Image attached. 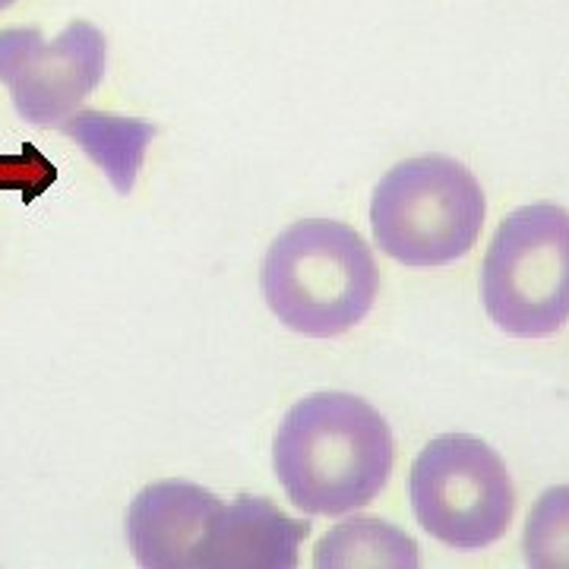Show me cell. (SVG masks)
I'll return each mask as SVG.
<instances>
[{
    "label": "cell",
    "mask_w": 569,
    "mask_h": 569,
    "mask_svg": "<svg viewBox=\"0 0 569 569\" xmlns=\"http://www.w3.org/2000/svg\"><path fill=\"white\" fill-rule=\"evenodd\" d=\"M408 490L421 529L452 550L490 548L516 512L507 462L468 433L430 440L411 466Z\"/></svg>",
    "instance_id": "cell-5"
},
{
    "label": "cell",
    "mask_w": 569,
    "mask_h": 569,
    "mask_svg": "<svg viewBox=\"0 0 569 569\" xmlns=\"http://www.w3.org/2000/svg\"><path fill=\"white\" fill-rule=\"evenodd\" d=\"M54 181V164H48L36 149H26L20 159H0V187H20L22 200L39 197Z\"/></svg>",
    "instance_id": "cell-12"
},
{
    "label": "cell",
    "mask_w": 569,
    "mask_h": 569,
    "mask_svg": "<svg viewBox=\"0 0 569 569\" xmlns=\"http://www.w3.org/2000/svg\"><path fill=\"white\" fill-rule=\"evenodd\" d=\"M481 298L493 323L541 339L569 320V212L531 203L507 216L481 266Z\"/></svg>",
    "instance_id": "cell-4"
},
{
    "label": "cell",
    "mask_w": 569,
    "mask_h": 569,
    "mask_svg": "<svg viewBox=\"0 0 569 569\" xmlns=\"http://www.w3.org/2000/svg\"><path fill=\"white\" fill-rule=\"evenodd\" d=\"M310 522L291 519L266 497H238L222 507L206 535L200 567L206 569H291Z\"/></svg>",
    "instance_id": "cell-8"
},
{
    "label": "cell",
    "mask_w": 569,
    "mask_h": 569,
    "mask_svg": "<svg viewBox=\"0 0 569 569\" xmlns=\"http://www.w3.org/2000/svg\"><path fill=\"white\" fill-rule=\"evenodd\" d=\"M526 563L535 569H569V485L545 490L529 512L522 535Z\"/></svg>",
    "instance_id": "cell-11"
},
{
    "label": "cell",
    "mask_w": 569,
    "mask_h": 569,
    "mask_svg": "<svg viewBox=\"0 0 569 569\" xmlns=\"http://www.w3.org/2000/svg\"><path fill=\"white\" fill-rule=\"evenodd\" d=\"M58 130L80 142L86 156L102 168L121 197L133 190L146 146L159 133L156 123L114 118L102 111H73L67 121L58 123Z\"/></svg>",
    "instance_id": "cell-10"
},
{
    "label": "cell",
    "mask_w": 569,
    "mask_h": 569,
    "mask_svg": "<svg viewBox=\"0 0 569 569\" xmlns=\"http://www.w3.org/2000/svg\"><path fill=\"white\" fill-rule=\"evenodd\" d=\"M10 3H13V0H0V10H7Z\"/></svg>",
    "instance_id": "cell-13"
},
{
    "label": "cell",
    "mask_w": 569,
    "mask_h": 569,
    "mask_svg": "<svg viewBox=\"0 0 569 569\" xmlns=\"http://www.w3.org/2000/svg\"><path fill=\"white\" fill-rule=\"evenodd\" d=\"M104 77V36L73 20L54 41L39 29L0 32V82L10 89L17 114L36 127H58L96 92Z\"/></svg>",
    "instance_id": "cell-6"
},
{
    "label": "cell",
    "mask_w": 569,
    "mask_h": 569,
    "mask_svg": "<svg viewBox=\"0 0 569 569\" xmlns=\"http://www.w3.org/2000/svg\"><path fill=\"white\" fill-rule=\"evenodd\" d=\"M396 443L387 418L351 392H313L284 415L276 478L307 516H346L387 488Z\"/></svg>",
    "instance_id": "cell-1"
},
{
    "label": "cell",
    "mask_w": 569,
    "mask_h": 569,
    "mask_svg": "<svg viewBox=\"0 0 569 569\" xmlns=\"http://www.w3.org/2000/svg\"><path fill=\"white\" fill-rule=\"evenodd\" d=\"M485 212V190L466 164L449 156H418L377 183L370 228L377 247L396 263L447 266L475 247Z\"/></svg>",
    "instance_id": "cell-3"
},
{
    "label": "cell",
    "mask_w": 569,
    "mask_h": 569,
    "mask_svg": "<svg viewBox=\"0 0 569 569\" xmlns=\"http://www.w3.org/2000/svg\"><path fill=\"white\" fill-rule=\"evenodd\" d=\"M320 569H415L421 563L418 541L377 516H351L332 526L313 550Z\"/></svg>",
    "instance_id": "cell-9"
},
{
    "label": "cell",
    "mask_w": 569,
    "mask_h": 569,
    "mask_svg": "<svg viewBox=\"0 0 569 569\" xmlns=\"http://www.w3.org/2000/svg\"><path fill=\"white\" fill-rule=\"evenodd\" d=\"M260 279L276 320L310 339L355 329L380 291V269L365 238L351 224L326 219L284 228L266 253Z\"/></svg>",
    "instance_id": "cell-2"
},
{
    "label": "cell",
    "mask_w": 569,
    "mask_h": 569,
    "mask_svg": "<svg viewBox=\"0 0 569 569\" xmlns=\"http://www.w3.org/2000/svg\"><path fill=\"white\" fill-rule=\"evenodd\" d=\"M222 500L190 481H159L127 509V545L146 569H197Z\"/></svg>",
    "instance_id": "cell-7"
}]
</instances>
